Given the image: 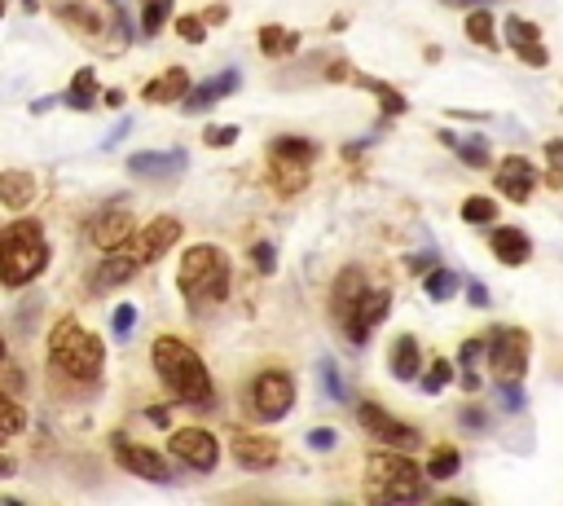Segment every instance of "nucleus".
<instances>
[{"label":"nucleus","mask_w":563,"mask_h":506,"mask_svg":"<svg viewBox=\"0 0 563 506\" xmlns=\"http://www.w3.org/2000/svg\"><path fill=\"white\" fill-rule=\"evenodd\" d=\"M150 361H154V370H158L172 405H194V409H211L216 405V383H211L202 356L185 339H176V334L154 339Z\"/></svg>","instance_id":"obj_1"},{"label":"nucleus","mask_w":563,"mask_h":506,"mask_svg":"<svg viewBox=\"0 0 563 506\" xmlns=\"http://www.w3.org/2000/svg\"><path fill=\"white\" fill-rule=\"evenodd\" d=\"M53 18L70 35L97 44L101 53H123L132 40V26H128L119 0H53Z\"/></svg>","instance_id":"obj_2"},{"label":"nucleus","mask_w":563,"mask_h":506,"mask_svg":"<svg viewBox=\"0 0 563 506\" xmlns=\"http://www.w3.org/2000/svg\"><path fill=\"white\" fill-rule=\"evenodd\" d=\"M176 286L185 295V304L194 312H202L207 304H220L229 295V255L211 242H198L180 255V268H176Z\"/></svg>","instance_id":"obj_3"},{"label":"nucleus","mask_w":563,"mask_h":506,"mask_svg":"<svg viewBox=\"0 0 563 506\" xmlns=\"http://www.w3.org/2000/svg\"><path fill=\"white\" fill-rule=\"evenodd\" d=\"M48 365L57 374H70V383H97L101 365H106V348L75 317H62L48 334Z\"/></svg>","instance_id":"obj_4"},{"label":"nucleus","mask_w":563,"mask_h":506,"mask_svg":"<svg viewBox=\"0 0 563 506\" xmlns=\"http://www.w3.org/2000/svg\"><path fill=\"white\" fill-rule=\"evenodd\" d=\"M48 264V242H44V224L40 220H13L4 224L0 238V282L9 290L35 282Z\"/></svg>","instance_id":"obj_5"},{"label":"nucleus","mask_w":563,"mask_h":506,"mask_svg":"<svg viewBox=\"0 0 563 506\" xmlns=\"http://www.w3.org/2000/svg\"><path fill=\"white\" fill-rule=\"evenodd\" d=\"M365 493L374 502H418L427 497V484H422V471L405 458V449H374L365 458Z\"/></svg>","instance_id":"obj_6"},{"label":"nucleus","mask_w":563,"mask_h":506,"mask_svg":"<svg viewBox=\"0 0 563 506\" xmlns=\"http://www.w3.org/2000/svg\"><path fill=\"white\" fill-rule=\"evenodd\" d=\"M484 343H488L493 383H519L528 374V352H532L528 330H519V326H493Z\"/></svg>","instance_id":"obj_7"},{"label":"nucleus","mask_w":563,"mask_h":506,"mask_svg":"<svg viewBox=\"0 0 563 506\" xmlns=\"http://www.w3.org/2000/svg\"><path fill=\"white\" fill-rule=\"evenodd\" d=\"M246 409L255 422H277L295 409V378L286 370H264L255 374L251 392H246Z\"/></svg>","instance_id":"obj_8"},{"label":"nucleus","mask_w":563,"mask_h":506,"mask_svg":"<svg viewBox=\"0 0 563 506\" xmlns=\"http://www.w3.org/2000/svg\"><path fill=\"white\" fill-rule=\"evenodd\" d=\"M167 449L189 471H216V462H220V440L207 427H176L167 436Z\"/></svg>","instance_id":"obj_9"},{"label":"nucleus","mask_w":563,"mask_h":506,"mask_svg":"<svg viewBox=\"0 0 563 506\" xmlns=\"http://www.w3.org/2000/svg\"><path fill=\"white\" fill-rule=\"evenodd\" d=\"M356 418H361V427L374 436V440H383V444H391V449H418L422 444V431L418 427H409V422H400L396 414H387V409H378V405H361L356 409Z\"/></svg>","instance_id":"obj_10"},{"label":"nucleus","mask_w":563,"mask_h":506,"mask_svg":"<svg viewBox=\"0 0 563 506\" xmlns=\"http://www.w3.org/2000/svg\"><path fill=\"white\" fill-rule=\"evenodd\" d=\"M110 449H114V458H119L123 471H132V475H141V480H150V484H172V471H167V462H163L154 449L132 444L123 431L110 436Z\"/></svg>","instance_id":"obj_11"},{"label":"nucleus","mask_w":563,"mask_h":506,"mask_svg":"<svg viewBox=\"0 0 563 506\" xmlns=\"http://www.w3.org/2000/svg\"><path fill=\"white\" fill-rule=\"evenodd\" d=\"M387 312H391V290H365V295L352 304V312L343 317V334H347V343H365L369 330H374Z\"/></svg>","instance_id":"obj_12"},{"label":"nucleus","mask_w":563,"mask_h":506,"mask_svg":"<svg viewBox=\"0 0 563 506\" xmlns=\"http://www.w3.org/2000/svg\"><path fill=\"white\" fill-rule=\"evenodd\" d=\"M189 167L185 150H136L128 154V172L141 180H176Z\"/></svg>","instance_id":"obj_13"},{"label":"nucleus","mask_w":563,"mask_h":506,"mask_svg":"<svg viewBox=\"0 0 563 506\" xmlns=\"http://www.w3.org/2000/svg\"><path fill=\"white\" fill-rule=\"evenodd\" d=\"M229 449H233V462L246 466V471H268L282 449L273 436H260V431H229Z\"/></svg>","instance_id":"obj_14"},{"label":"nucleus","mask_w":563,"mask_h":506,"mask_svg":"<svg viewBox=\"0 0 563 506\" xmlns=\"http://www.w3.org/2000/svg\"><path fill=\"white\" fill-rule=\"evenodd\" d=\"M145 260H141V251L136 246H114V251H106V260L92 268V277H88V286L92 290H110V286H123L136 268H141Z\"/></svg>","instance_id":"obj_15"},{"label":"nucleus","mask_w":563,"mask_h":506,"mask_svg":"<svg viewBox=\"0 0 563 506\" xmlns=\"http://www.w3.org/2000/svg\"><path fill=\"white\" fill-rule=\"evenodd\" d=\"M180 233H185V224H180L176 216H154L150 224H141V242H136L141 260H145V264L163 260V255H167V251L180 242Z\"/></svg>","instance_id":"obj_16"},{"label":"nucleus","mask_w":563,"mask_h":506,"mask_svg":"<svg viewBox=\"0 0 563 506\" xmlns=\"http://www.w3.org/2000/svg\"><path fill=\"white\" fill-rule=\"evenodd\" d=\"M497 189L510 198V202H528V194L537 189V167L523 158V154H506L497 163Z\"/></svg>","instance_id":"obj_17"},{"label":"nucleus","mask_w":563,"mask_h":506,"mask_svg":"<svg viewBox=\"0 0 563 506\" xmlns=\"http://www.w3.org/2000/svg\"><path fill=\"white\" fill-rule=\"evenodd\" d=\"M238 84H242V75L229 66V70H220V75H211V79L194 84V88H189V97H185V110H189V114H198V110H211L216 101H224L229 92H238Z\"/></svg>","instance_id":"obj_18"},{"label":"nucleus","mask_w":563,"mask_h":506,"mask_svg":"<svg viewBox=\"0 0 563 506\" xmlns=\"http://www.w3.org/2000/svg\"><path fill=\"white\" fill-rule=\"evenodd\" d=\"M88 238H92L101 251H114V246H123V242L132 238V216H128L123 207H110V211L92 216V224H88Z\"/></svg>","instance_id":"obj_19"},{"label":"nucleus","mask_w":563,"mask_h":506,"mask_svg":"<svg viewBox=\"0 0 563 506\" xmlns=\"http://www.w3.org/2000/svg\"><path fill=\"white\" fill-rule=\"evenodd\" d=\"M189 88H194V84H189V70H185V66H172V70H163L154 84H145L141 97H145L150 106H167V101H185Z\"/></svg>","instance_id":"obj_20"},{"label":"nucleus","mask_w":563,"mask_h":506,"mask_svg":"<svg viewBox=\"0 0 563 506\" xmlns=\"http://www.w3.org/2000/svg\"><path fill=\"white\" fill-rule=\"evenodd\" d=\"M493 251H497V260H501L506 268H519V264H528L532 242H528L523 229H515V224H497V229H493Z\"/></svg>","instance_id":"obj_21"},{"label":"nucleus","mask_w":563,"mask_h":506,"mask_svg":"<svg viewBox=\"0 0 563 506\" xmlns=\"http://www.w3.org/2000/svg\"><path fill=\"white\" fill-rule=\"evenodd\" d=\"M35 194H40V180H35L31 172H18V167L0 172V202H4L9 211H18V207L35 202Z\"/></svg>","instance_id":"obj_22"},{"label":"nucleus","mask_w":563,"mask_h":506,"mask_svg":"<svg viewBox=\"0 0 563 506\" xmlns=\"http://www.w3.org/2000/svg\"><path fill=\"white\" fill-rule=\"evenodd\" d=\"M268 167H273V185L282 194H299L308 185V163L299 158H282V154H268Z\"/></svg>","instance_id":"obj_23"},{"label":"nucleus","mask_w":563,"mask_h":506,"mask_svg":"<svg viewBox=\"0 0 563 506\" xmlns=\"http://www.w3.org/2000/svg\"><path fill=\"white\" fill-rule=\"evenodd\" d=\"M330 295H334V299H330V304H334V312H339V317H347V312H352V304L365 295V273H361V268H343Z\"/></svg>","instance_id":"obj_24"},{"label":"nucleus","mask_w":563,"mask_h":506,"mask_svg":"<svg viewBox=\"0 0 563 506\" xmlns=\"http://www.w3.org/2000/svg\"><path fill=\"white\" fill-rule=\"evenodd\" d=\"M295 48H299V31L277 26V22L260 26V53H264V57H290Z\"/></svg>","instance_id":"obj_25"},{"label":"nucleus","mask_w":563,"mask_h":506,"mask_svg":"<svg viewBox=\"0 0 563 506\" xmlns=\"http://www.w3.org/2000/svg\"><path fill=\"white\" fill-rule=\"evenodd\" d=\"M70 110H92L97 106V75H92V66H79L75 75H70V88H66V97H62Z\"/></svg>","instance_id":"obj_26"},{"label":"nucleus","mask_w":563,"mask_h":506,"mask_svg":"<svg viewBox=\"0 0 563 506\" xmlns=\"http://www.w3.org/2000/svg\"><path fill=\"white\" fill-rule=\"evenodd\" d=\"M387 365H391V374H396V378H413V374H418V365H422V356H418V339H413V334H400V339L391 343Z\"/></svg>","instance_id":"obj_27"},{"label":"nucleus","mask_w":563,"mask_h":506,"mask_svg":"<svg viewBox=\"0 0 563 506\" xmlns=\"http://www.w3.org/2000/svg\"><path fill=\"white\" fill-rule=\"evenodd\" d=\"M440 141H444L449 150H457V158H462L466 167H488V163H493V158H488L493 150H488L479 136H453V132H440Z\"/></svg>","instance_id":"obj_28"},{"label":"nucleus","mask_w":563,"mask_h":506,"mask_svg":"<svg viewBox=\"0 0 563 506\" xmlns=\"http://www.w3.org/2000/svg\"><path fill=\"white\" fill-rule=\"evenodd\" d=\"M352 79L378 97V110H383V119H387V114H405V97H400L391 84H383V79H365V75H356V70H352Z\"/></svg>","instance_id":"obj_29"},{"label":"nucleus","mask_w":563,"mask_h":506,"mask_svg":"<svg viewBox=\"0 0 563 506\" xmlns=\"http://www.w3.org/2000/svg\"><path fill=\"white\" fill-rule=\"evenodd\" d=\"M317 383H321V396H325L330 405H347V387H343L339 365H334L330 356H321V361H317Z\"/></svg>","instance_id":"obj_30"},{"label":"nucleus","mask_w":563,"mask_h":506,"mask_svg":"<svg viewBox=\"0 0 563 506\" xmlns=\"http://www.w3.org/2000/svg\"><path fill=\"white\" fill-rule=\"evenodd\" d=\"M457 466H462V453H457L453 444H440V449H431V458H427V475H431V480H449V475H457Z\"/></svg>","instance_id":"obj_31"},{"label":"nucleus","mask_w":563,"mask_h":506,"mask_svg":"<svg viewBox=\"0 0 563 506\" xmlns=\"http://www.w3.org/2000/svg\"><path fill=\"white\" fill-rule=\"evenodd\" d=\"M466 35H471L475 44L493 48V44H497V26H493V13H488V9H475V13H466Z\"/></svg>","instance_id":"obj_32"},{"label":"nucleus","mask_w":563,"mask_h":506,"mask_svg":"<svg viewBox=\"0 0 563 506\" xmlns=\"http://www.w3.org/2000/svg\"><path fill=\"white\" fill-rule=\"evenodd\" d=\"M501 31H506V44H510V48H515V53H519V48H528V44H537V40H541V31H537V26H532V22H523V18H519V13H510V18H506V26H501Z\"/></svg>","instance_id":"obj_33"},{"label":"nucleus","mask_w":563,"mask_h":506,"mask_svg":"<svg viewBox=\"0 0 563 506\" xmlns=\"http://www.w3.org/2000/svg\"><path fill=\"white\" fill-rule=\"evenodd\" d=\"M268 154H282V158H299V163H312V158H317V145H312V141H303V136H277V141L268 145Z\"/></svg>","instance_id":"obj_34"},{"label":"nucleus","mask_w":563,"mask_h":506,"mask_svg":"<svg viewBox=\"0 0 563 506\" xmlns=\"http://www.w3.org/2000/svg\"><path fill=\"white\" fill-rule=\"evenodd\" d=\"M462 220L466 224H497V202L484 198V194H475V198L462 202Z\"/></svg>","instance_id":"obj_35"},{"label":"nucleus","mask_w":563,"mask_h":506,"mask_svg":"<svg viewBox=\"0 0 563 506\" xmlns=\"http://www.w3.org/2000/svg\"><path fill=\"white\" fill-rule=\"evenodd\" d=\"M484 348H488V343H479V339H466V343H462V356H457V361H462V387H466V392H475V387H479L475 361H479V352H484Z\"/></svg>","instance_id":"obj_36"},{"label":"nucleus","mask_w":563,"mask_h":506,"mask_svg":"<svg viewBox=\"0 0 563 506\" xmlns=\"http://www.w3.org/2000/svg\"><path fill=\"white\" fill-rule=\"evenodd\" d=\"M427 295L431 299H453L457 295V273L453 268H431L427 273Z\"/></svg>","instance_id":"obj_37"},{"label":"nucleus","mask_w":563,"mask_h":506,"mask_svg":"<svg viewBox=\"0 0 563 506\" xmlns=\"http://www.w3.org/2000/svg\"><path fill=\"white\" fill-rule=\"evenodd\" d=\"M167 13H172V0H145V9H141V31H145V35H158L163 22H167Z\"/></svg>","instance_id":"obj_38"},{"label":"nucleus","mask_w":563,"mask_h":506,"mask_svg":"<svg viewBox=\"0 0 563 506\" xmlns=\"http://www.w3.org/2000/svg\"><path fill=\"white\" fill-rule=\"evenodd\" d=\"M22 396H0V409H4V440H13L18 431H22V405H18Z\"/></svg>","instance_id":"obj_39"},{"label":"nucleus","mask_w":563,"mask_h":506,"mask_svg":"<svg viewBox=\"0 0 563 506\" xmlns=\"http://www.w3.org/2000/svg\"><path fill=\"white\" fill-rule=\"evenodd\" d=\"M449 378H453V365H449L444 356H435V361H431V370H427V378H422V392H431V396H435Z\"/></svg>","instance_id":"obj_40"},{"label":"nucleus","mask_w":563,"mask_h":506,"mask_svg":"<svg viewBox=\"0 0 563 506\" xmlns=\"http://www.w3.org/2000/svg\"><path fill=\"white\" fill-rule=\"evenodd\" d=\"M207 18H194V13H180L176 18V35L180 40H189V44H202V35H207V26H202Z\"/></svg>","instance_id":"obj_41"},{"label":"nucleus","mask_w":563,"mask_h":506,"mask_svg":"<svg viewBox=\"0 0 563 506\" xmlns=\"http://www.w3.org/2000/svg\"><path fill=\"white\" fill-rule=\"evenodd\" d=\"M132 326H136V308H132V304H119V308L110 312V330H114V339H128Z\"/></svg>","instance_id":"obj_42"},{"label":"nucleus","mask_w":563,"mask_h":506,"mask_svg":"<svg viewBox=\"0 0 563 506\" xmlns=\"http://www.w3.org/2000/svg\"><path fill=\"white\" fill-rule=\"evenodd\" d=\"M303 440H308V449H312V453H330V449L339 444V431H334V427H312Z\"/></svg>","instance_id":"obj_43"},{"label":"nucleus","mask_w":563,"mask_h":506,"mask_svg":"<svg viewBox=\"0 0 563 506\" xmlns=\"http://www.w3.org/2000/svg\"><path fill=\"white\" fill-rule=\"evenodd\" d=\"M497 396H501V409H506V414H519V409H523L519 383H497Z\"/></svg>","instance_id":"obj_44"},{"label":"nucleus","mask_w":563,"mask_h":506,"mask_svg":"<svg viewBox=\"0 0 563 506\" xmlns=\"http://www.w3.org/2000/svg\"><path fill=\"white\" fill-rule=\"evenodd\" d=\"M519 62H528L532 70H541V66H550V53H545V44L537 40V44H528V48H519Z\"/></svg>","instance_id":"obj_45"},{"label":"nucleus","mask_w":563,"mask_h":506,"mask_svg":"<svg viewBox=\"0 0 563 506\" xmlns=\"http://www.w3.org/2000/svg\"><path fill=\"white\" fill-rule=\"evenodd\" d=\"M251 260H255L260 273H273V264H277V260H273V242H255V246H251Z\"/></svg>","instance_id":"obj_46"},{"label":"nucleus","mask_w":563,"mask_h":506,"mask_svg":"<svg viewBox=\"0 0 563 506\" xmlns=\"http://www.w3.org/2000/svg\"><path fill=\"white\" fill-rule=\"evenodd\" d=\"M202 141H207V145H233V141H238V128H229V123H224V128H207Z\"/></svg>","instance_id":"obj_47"},{"label":"nucleus","mask_w":563,"mask_h":506,"mask_svg":"<svg viewBox=\"0 0 563 506\" xmlns=\"http://www.w3.org/2000/svg\"><path fill=\"white\" fill-rule=\"evenodd\" d=\"M4 392H9V396H22V374H18L13 361H4Z\"/></svg>","instance_id":"obj_48"},{"label":"nucleus","mask_w":563,"mask_h":506,"mask_svg":"<svg viewBox=\"0 0 563 506\" xmlns=\"http://www.w3.org/2000/svg\"><path fill=\"white\" fill-rule=\"evenodd\" d=\"M545 158H550V167H554V172H563V136L545 141Z\"/></svg>","instance_id":"obj_49"},{"label":"nucleus","mask_w":563,"mask_h":506,"mask_svg":"<svg viewBox=\"0 0 563 506\" xmlns=\"http://www.w3.org/2000/svg\"><path fill=\"white\" fill-rule=\"evenodd\" d=\"M409 268H413V273H431V268H435V255H431V251H422V255H409Z\"/></svg>","instance_id":"obj_50"},{"label":"nucleus","mask_w":563,"mask_h":506,"mask_svg":"<svg viewBox=\"0 0 563 506\" xmlns=\"http://www.w3.org/2000/svg\"><path fill=\"white\" fill-rule=\"evenodd\" d=\"M466 299H471L475 308H488V290H484L479 282H471V286H466Z\"/></svg>","instance_id":"obj_51"},{"label":"nucleus","mask_w":563,"mask_h":506,"mask_svg":"<svg viewBox=\"0 0 563 506\" xmlns=\"http://www.w3.org/2000/svg\"><path fill=\"white\" fill-rule=\"evenodd\" d=\"M462 422H466V427H484V409H475V405L462 409Z\"/></svg>","instance_id":"obj_52"},{"label":"nucleus","mask_w":563,"mask_h":506,"mask_svg":"<svg viewBox=\"0 0 563 506\" xmlns=\"http://www.w3.org/2000/svg\"><path fill=\"white\" fill-rule=\"evenodd\" d=\"M202 18H207V22H216V26H220V22H224V18H229V9H224V4H211V9H207V13H202Z\"/></svg>","instance_id":"obj_53"},{"label":"nucleus","mask_w":563,"mask_h":506,"mask_svg":"<svg viewBox=\"0 0 563 506\" xmlns=\"http://www.w3.org/2000/svg\"><path fill=\"white\" fill-rule=\"evenodd\" d=\"M22 4H26V9H31V13H35V0H22Z\"/></svg>","instance_id":"obj_54"}]
</instances>
